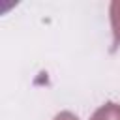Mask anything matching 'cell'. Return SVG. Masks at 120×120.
<instances>
[{"label":"cell","mask_w":120,"mask_h":120,"mask_svg":"<svg viewBox=\"0 0 120 120\" xmlns=\"http://www.w3.org/2000/svg\"><path fill=\"white\" fill-rule=\"evenodd\" d=\"M90 120H120V105L116 103H105L99 107Z\"/></svg>","instance_id":"obj_1"}]
</instances>
